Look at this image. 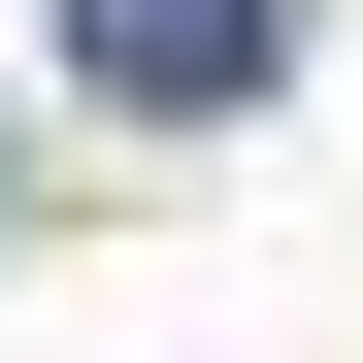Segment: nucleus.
I'll use <instances>...</instances> for the list:
<instances>
[{"mask_svg":"<svg viewBox=\"0 0 363 363\" xmlns=\"http://www.w3.org/2000/svg\"><path fill=\"white\" fill-rule=\"evenodd\" d=\"M67 99H133V133H231V99H297V0H67Z\"/></svg>","mask_w":363,"mask_h":363,"instance_id":"f257e3e1","label":"nucleus"}]
</instances>
